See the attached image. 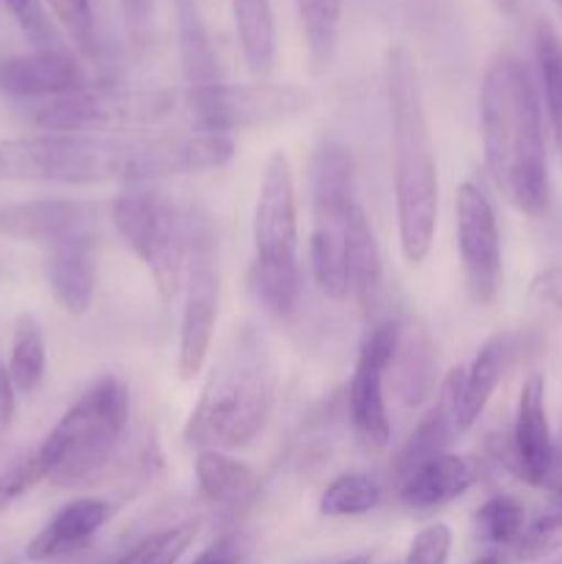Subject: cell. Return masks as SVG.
<instances>
[{"instance_id": "1", "label": "cell", "mask_w": 562, "mask_h": 564, "mask_svg": "<svg viewBox=\"0 0 562 564\" xmlns=\"http://www.w3.org/2000/svg\"><path fill=\"white\" fill-rule=\"evenodd\" d=\"M235 141L220 132H36L0 138V182L143 185L226 165Z\"/></svg>"}, {"instance_id": "2", "label": "cell", "mask_w": 562, "mask_h": 564, "mask_svg": "<svg viewBox=\"0 0 562 564\" xmlns=\"http://www.w3.org/2000/svg\"><path fill=\"white\" fill-rule=\"evenodd\" d=\"M485 169L507 204L527 218L545 215L551 202L543 113L532 72L518 55L501 53L479 88Z\"/></svg>"}, {"instance_id": "3", "label": "cell", "mask_w": 562, "mask_h": 564, "mask_svg": "<svg viewBox=\"0 0 562 564\" xmlns=\"http://www.w3.org/2000/svg\"><path fill=\"white\" fill-rule=\"evenodd\" d=\"M386 97L395 149L397 231L406 262L419 264L433 248L439 224V169L411 50L391 47L386 53Z\"/></svg>"}, {"instance_id": "4", "label": "cell", "mask_w": 562, "mask_h": 564, "mask_svg": "<svg viewBox=\"0 0 562 564\" xmlns=\"http://www.w3.org/2000/svg\"><path fill=\"white\" fill-rule=\"evenodd\" d=\"M273 394L275 378L268 347L257 330L242 328L218 358L187 419V444L220 452L251 444L268 424Z\"/></svg>"}, {"instance_id": "5", "label": "cell", "mask_w": 562, "mask_h": 564, "mask_svg": "<svg viewBox=\"0 0 562 564\" xmlns=\"http://www.w3.org/2000/svg\"><path fill=\"white\" fill-rule=\"evenodd\" d=\"M130 419V389L119 375L94 380L39 444L50 479L83 485L99 477L114 457Z\"/></svg>"}, {"instance_id": "6", "label": "cell", "mask_w": 562, "mask_h": 564, "mask_svg": "<svg viewBox=\"0 0 562 564\" xmlns=\"http://www.w3.org/2000/svg\"><path fill=\"white\" fill-rule=\"evenodd\" d=\"M309 193H312V237L309 268L314 284L331 301L350 295L347 281V220L356 207L353 191V158L342 143L323 141L309 160Z\"/></svg>"}, {"instance_id": "7", "label": "cell", "mask_w": 562, "mask_h": 564, "mask_svg": "<svg viewBox=\"0 0 562 564\" xmlns=\"http://www.w3.org/2000/svg\"><path fill=\"white\" fill-rule=\"evenodd\" d=\"M110 224L125 246L149 268L158 295L165 303L174 301L185 275L187 215H182L158 191L132 187L114 198Z\"/></svg>"}, {"instance_id": "8", "label": "cell", "mask_w": 562, "mask_h": 564, "mask_svg": "<svg viewBox=\"0 0 562 564\" xmlns=\"http://www.w3.org/2000/svg\"><path fill=\"white\" fill-rule=\"evenodd\" d=\"M176 108L169 88H91L47 99L33 110L42 132H143Z\"/></svg>"}, {"instance_id": "9", "label": "cell", "mask_w": 562, "mask_h": 564, "mask_svg": "<svg viewBox=\"0 0 562 564\" xmlns=\"http://www.w3.org/2000/svg\"><path fill=\"white\" fill-rule=\"evenodd\" d=\"M312 94L292 83H224L187 88V108L204 132L229 135L231 130H251L290 121L309 110Z\"/></svg>"}, {"instance_id": "10", "label": "cell", "mask_w": 562, "mask_h": 564, "mask_svg": "<svg viewBox=\"0 0 562 564\" xmlns=\"http://www.w3.org/2000/svg\"><path fill=\"white\" fill-rule=\"evenodd\" d=\"M185 306H182L180 341H176V372L193 380L204 369L213 347L215 319H218V253L207 215H187V257H185Z\"/></svg>"}, {"instance_id": "11", "label": "cell", "mask_w": 562, "mask_h": 564, "mask_svg": "<svg viewBox=\"0 0 562 564\" xmlns=\"http://www.w3.org/2000/svg\"><path fill=\"white\" fill-rule=\"evenodd\" d=\"M455 229L468 295L479 306H488L501 286V235L494 204L474 182L457 187Z\"/></svg>"}, {"instance_id": "12", "label": "cell", "mask_w": 562, "mask_h": 564, "mask_svg": "<svg viewBox=\"0 0 562 564\" xmlns=\"http://www.w3.org/2000/svg\"><path fill=\"white\" fill-rule=\"evenodd\" d=\"M397 339H400V323L375 325L364 336L356 367H353L350 386H347L350 424L358 438H361V444L372 446V449H383L391 435L383 380L391 367V358H395Z\"/></svg>"}, {"instance_id": "13", "label": "cell", "mask_w": 562, "mask_h": 564, "mask_svg": "<svg viewBox=\"0 0 562 564\" xmlns=\"http://www.w3.org/2000/svg\"><path fill=\"white\" fill-rule=\"evenodd\" d=\"M494 455L521 482L534 485V488L549 482L554 471L556 446L551 435L549 408H545V380L540 375L523 380L512 433L507 435V441H496Z\"/></svg>"}, {"instance_id": "14", "label": "cell", "mask_w": 562, "mask_h": 564, "mask_svg": "<svg viewBox=\"0 0 562 564\" xmlns=\"http://www.w3.org/2000/svg\"><path fill=\"white\" fill-rule=\"evenodd\" d=\"M259 264L298 262V207L292 165L284 152H273L264 163L251 220Z\"/></svg>"}, {"instance_id": "15", "label": "cell", "mask_w": 562, "mask_h": 564, "mask_svg": "<svg viewBox=\"0 0 562 564\" xmlns=\"http://www.w3.org/2000/svg\"><path fill=\"white\" fill-rule=\"evenodd\" d=\"M99 207L75 198H36L0 207V235L20 242H47L50 248L75 237L94 235Z\"/></svg>"}, {"instance_id": "16", "label": "cell", "mask_w": 562, "mask_h": 564, "mask_svg": "<svg viewBox=\"0 0 562 564\" xmlns=\"http://www.w3.org/2000/svg\"><path fill=\"white\" fill-rule=\"evenodd\" d=\"M88 77L66 47L31 50L0 61V94L14 99H58L86 91Z\"/></svg>"}, {"instance_id": "17", "label": "cell", "mask_w": 562, "mask_h": 564, "mask_svg": "<svg viewBox=\"0 0 562 564\" xmlns=\"http://www.w3.org/2000/svg\"><path fill=\"white\" fill-rule=\"evenodd\" d=\"M477 463L463 455L441 452V455L428 457L413 471H408L397 482V496H400V501L408 510H439V507H446L455 499H461L477 482Z\"/></svg>"}, {"instance_id": "18", "label": "cell", "mask_w": 562, "mask_h": 564, "mask_svg": "<svg viewBox=\"0 0 562 564\" xmlns=\"http://www.w3.org/2000/svg\"><path fill=\"white\" fill-rule=\"evenodd\" d=\"M110 505L97 496H83L61 507L42 532L28 543L25 556L31 562H53L77 554L94 540V534L108 523Z\"/></svg>"}, {"instance_id": "19", "label": "cell", "mask_w": 562, "mask_h": 564, "mask_svg": "<svg viewBox=\"0 0 562 564\" xmlns=\"http://www.w3.org/2000/svg\"><path fill=\"white\" fill-rule=\"evenodd\" d=\"M518 336L516 334H494L483 341L474 361L463 367L461 394H457V430L466 433L488 408L496 386L507 375V369L516 364Z\"/></svg>"}, {"instance_id": "20", "label": "cell", "mask_w": 562, "mask_h": 564, "mask_svg": "<svg viewBox=\"0 0 562 564\" xmlns=\"http://www.w3.org/2000/svg\"><path fill=\"white\" fill-rule=\"evenodd\" d=\"M97 242L94 235L75 237L50 248L47 281L55 303L69 314H86L97 292Z\"/></svg>"}, {"instance_id": "21", "label": "cell", "mask_w": 562, "mask_h": 564, "mask_svg": "<svg viewBox=\"0 0 562 564\" xmlns=\"http://www.w3.org/2000/svg\"><path fill=\"white\" fill-rule=\"evenodd\" d=\"M196 482L198 494L209 505L237 510L257 499L259 477L246 466L220 449H198L196 455Z\"/></svg>"}, {"instance_id": "22", "label": "cell", "mask_w": 562, "mask_h": 564, "mask_svg": "<svg viewBox=\"0 0 562 564\" xmlns=\"http://www.w3.org/2000/svg\"><path fill=\"white\" fill-rule=\"evenodd\" d=\"M347 281L364 312H372L383 295V259L372 224L358 204L347 220Z\"/></svg>"}, {"instance_id": "23", "label": "cell", "mask_w": 562, "mask_h": 564, "mask_svg": "<svg viewBox=\"0 0 562 564\" xmlns=\"http://www.w3.org/2000/svg\"><path fill=\"white\" fill-rule=\"evenodd\" d=\"M389 369L397 372V394L406 405H419L424 397H430L435 378V347L422 325L400 323V339Z\"/></svg>"}, {"instance_id": "24", "label": "cell", "mask_w": 562, "mask_h": 564, "mask_svg": "<svg viewBox=\"0 0 562 564\" xmlns=\"http://www.w3.org/2000/svg\"><path fill=\"white\" fill-rule=\"evenodd\" d=\"M240 50L251 75L264 77L275 61V22L270 0H231Z\"/></svg>"}, {"instance_id": "25", "label": "cell", "mask_w": 562, "mask_h": 564, "mask_svg": "<svg viewBox=\"0 0 562 564\" xmlns=\"http://www.w3.org/2000/svg\"><path fill=\"white\" fill-rule=\"evenodd\" d=\"M534 66H538L545 116H549L556 152L562 160V36L545 20H540L534 28Z\"/></svg>"}, {"instance_id": "26", "label": "cell", "mask_w": 562, "mask_h": 564, "mask_svg": "<svg viewBox=\"0 0 562 564\" xmlns=\"http://www.w3.org/2000/svg\"><path fill=\"white\" fill-rule=\"evenodd\" d=\"M47 372V347H44L42 325L31 314H20L11 334L9 375L17 394H33Z\"/></svg>"}, {"instance_id": "27", "label": "cell", "mask_w": 562, "mask_h": 564, "mask_svg": "<svg viewBox=\"0 0 562 564\" xmlns=\"http://www.w3.org/2000/svg\"><path fill=\"white\" fill-rule=\"evenodd\" d=\"M176 14H180V47H182V66H185L187 88L207 86V83L220 80L218 61H215L213 44H209L207 28L198 17L193 0H176Z\"/></svg>"}, {"instance_id": "28", "label": "cell", "mask_w": 562, "mask_h": 564, "mask_svg": "<svg viewBox=\"0 0 562 564\" xmlns=\"http://www.w3.org/2000/svg\"><path fill=\"white\" fill-rule=\"evenodd\" d=\"M314 72L328 69L339 42L342 0H295Z\"/></svg>"}, {"instance_id": "29", "label": "cell", "mask_w": 562, "mask_h": 564, "mask_svg": "<svg viewBox=\"0 0 562 564\" xmlns=\"http://www.w3.org/2000/svg\"><path fill=\"white\" fill-rule=\"evenodd\" d=\"M383 501V485L364 471H345L328 482L320 496V512L325 518L367 516Z\"/></svg>"}, {"instance_id": "30", "label": "cell", "mask_w": 562, "mask_h": 564, "mask_svg": "<svg viewBox=\"0 0 562 564\" xmlns=\"http://www.w3.org/2000/svg\"><path fill=\"white\" fill-rule=\"evenodd\" d=\"M545 485L551 488L549 501L532 521H527L516 543L518 560L523 562L543 560L562 545V479H549Z\"/></svg>"}, {"instance_id": "31", "label": "cell", "mask_w": 562, "mask_h": 564, "mask_svg": "<svg viewBox=\"0 0 562 564\" xmlns=\"http://www.w3.org/2000/svg\"><path fill=\"white\" fill-rule=\"evenodd\" d=\"M523 527H527V510H523V505L516 496H490L474 512V532H477V538L483 543L496 545V549L516 545Z\"/></svg>"}, {"instance_id": "32", "label": "cell", "mask_w": 562, "mask_h": 564, "mask_svg": "<svg viewBox=\"0 0 562 564\" xmlns=\"http://www.w3.org/2000/svg\"><path fill=\"white\" fill-rule=\"evenodd\" d=\"M251 286L257 292L264 312L273 317H287L295 312L298 297H301V268L292 264H259L253 262Z\"/></svg>"}, {"instance_id": "33", "label": "cell", "mask_w": 562, "mask_h": 564, "mask_svg": "<svg viewBox=\"0 0 562 564\" xmlns=\"http://www.w3.org/2000/svg\"><path fill=\"white\" fill-rule=\"evenodd\" d=\"M198 532L196 521L174 523L138 540L116 564H176Z\"/></svg>"}, {"instance_id": "34", "label": "cell", "mask_w": 562, "mask_h": 564, "mask_svg": "<svg viewBox=\"0 0 562 564\" xmlns=\"http://www.w3.org/2000/svg\"><path fill=\"white\" fill-rule=\"evenodd\" d=\"M44 479H50V468L39 446L0 466V512L9 510L14 501H20L28 490H33Z\"/></svg>"}, {"instance_id": "35", "label": "cell", "mask_w": 562, "mask_h": 564, "mask_svg": "<svg viewBox=\"0 0 562 564\" xmlns=\"http://www.w3.org/2000/svg\"><path fill=\"white\" fill-rule=\"evenodd\" d=\"M11 20L20 25L22 36L33 44V50H61V33L44 0H3Z\"/></svg>"}, {"instance_id": "36", "label": "cell", "mask_w": 562, "mask_h": 564, "mask_svg": "<svg viewBox=\"0 0 562 564\" xmlns=\"http://www.w3.org/2000/svg\"><path fill=\"white\" fill-rule=\"evenodd\" d=\"M44 3L83 55L97 53V20H94L91 0H44Z\"/></svg>"}, {"instance_id": "37", "label": "cell", "mask_w": 562, "mask_h": 564, "mask_svg": "<svg viewBox=\"0 0 562 564\" xmlns=\"http://www.w3.org/2000/svg\"><path fill=\"white\" fill-rule=\"evenodd\" d=\"M452 549V532L446 523H430L417 538L406 554V564H446Z\"/></svg>"}, {"instance_id": "38", "label": "cell", "mask_w": 562, "mask_h": 564, "mask_svg": "<svg viewBox=\"0 0 562 564\" xmlns=\"http://www.w3.org/2000/svg\"><path fill=\"white\" fill-rule=\"evenodd\" d=\"M14 411H17V389L11 383L9 367L0 361V438L9 433L11 422H14Z\"/></svg>"}, {"instance_id": "39", "label": "cell", "mask_w": 562, "mask_h": 564, "mask_svg": "<svg viewBox=\"0 0 562 564\" xmlns=\"http://www.w3.org/2000/svg\"><path fill=\"white\" fill-rule=\"evenodd\" d=\"M193 564H237V543L235 540H218L204 554H198Z\"/></svg>"}, {"instance_id": "40", "label": "cell", "mask_w": 562, "mask_h": 564, "mask_svg": "<svg viewBox=\"0 0 562 564\" xmlns=\"http://www.w3.org/2000/svg\"><path fill=\"white\" fill-rule=\"evenodd\" d=\"M149 3H152V0H125L127 11H130V20L136 22V25H141V22L147 20Z\"/></svg>"}, {"instance_id": "41", "label": "cell", "mask_w": 562, "mask_h": 564, "mask_svg": "<svg viewBox=\"0 0 562 564\" xmlns=\"http://www.w3.org/2000/svg\"><path fill=\"white\" fill-rule=\"evenodd\" d=\"M490 3H494L496 9L501 11V14H512V11H516L518 0H490Z\"/></svg>"}, {"instance_id": "42", "label": "cell", "mask_w": 562, "mask_h": 564, "mask_svg": "<svg viewBox=\"0 0 562 564\" xmlns=\"http://www.w3.org/2000/svg\"><path fill=\"white\" fill-rule=\"evenodd\" d=\"M472 564H501V562L496 554H485V556H479V560H474Z\"/></svg>"}, {"instance_id": "43", "label": "cell", "mask_w": 562, "mask_h": 564, "mask_svg": "<svg viewBox=\"0 0 562 564\" xmlns=\"http://www.w3.org/2000/svg\"><path fill=\"white\" fill-rule=\"evenodd\" d=\"M336 564H369V556L367 554L350 556V560H342V562H336Z\"/></svg>"}, {"instance_id": "44", "label": "cell", "mask_w": 562, "mask_h": 564, "mask_svg": "<svg viewBox=\"0 0 562 564\" xmlns=\"http://www.w3.org/2000/svg\"><path fill=\"white\" fill-rule=\"evenodd\" d=\"M551 3H554V9L560 11V20H562V0H551Z\"/></svg>"}, {"instance_id": "45", "label": "cell", "mask_w": 562, "mask_h": 564, "mask_svg": "<svg viewBox=\"0 0 562 564\" xmlns=\"http://www.w3.org/2000/svg\"><path fill=\"white\" fill-rule=\"evenodd\" d=\"M556 564H562V560H560V562H556Z\"/></svg>"}]
</instances>
